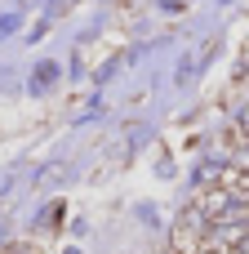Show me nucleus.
<instances>
[{"label": "nucleus", "instance_id": "nucleus-2", "mask_svg": "<svg viewBox=\"0 0 249 254\" xmlns=\"http://www.w3.org/2000/svg\"><path fill=\"white\" fill-rule=\"evenodd\" d=\"M53 76H58V67H53V63H40V76H36V80H40V85H49Z\"/></svg>", "mask_w": 249, "mask_h": 254}, {"label": "nucleus", "instance_id": "nucleus-1", "mask_svg": "<svg viewBox=\"0 0 249 254\" xmlns=\"http://www.w3.org/2000/svg\"><path fill=\"white\" fill-rule=\"evenodd\" d=\"M62 174H67V165H49V170H40V174H36V183H45V188H49V183H58Z\"/></svg>", "mask_w": 249, "mask_h": 254}]
</instances>
